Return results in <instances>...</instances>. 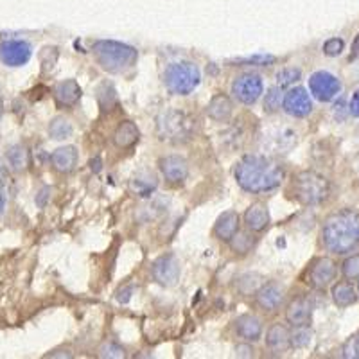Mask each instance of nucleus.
<instances>
[{"label": "nucleus", "mask_w": 359, "mask_h": 359, "mask_svg": "<svg viewBox=\"0 0 359 359\" xmlns=\"http://www.w3.org/2000/svg\"><path fill=\"white\" fill-rule=\"evenodd\" d=\"M236 180L246 192L264 194L273 191L284 180V169L278 162L266 156L248 155L237 163Z\"/></svg>", "instance_id": "1"}, {"label": "nucleus", "mask_w": 359, "mask_h": 359, "mask_svg": "<svg viewBox=\"0 0 359 359\" xmlns=\"http://www.w3.org/2000/svg\"><path fill=\"white\" fill-rule=\"evenodd\" d=\"M322 241L336 255L351 253L359 246V214L351 208L329 216L323 223Z\"/></svg>", "instance_id": "2"}, {"label": "nucleus", "mask_w": 359, "mask_h": 359, "mask_svg": "<svg viewBox=\"0 0 359 359\" xmlns=\"http://www.w3.org/2000/svg\"><path fill=\"white\" fill-rule=\"evenodd\" d=\"M92 50H94V56L99 65L111 74H123L133 69L137 57H139L133 47L114 40L95 41Z\"/></svg>", "instance_id": "3"}, {"label": "nucleus", "mask_w": 359, "mask_h": 359, "mask_svg": "<svg viewBox=\"0 0 359 359\" xmlns=\"http://www.w3.org/2000/svg\"><path fill=\"white\" fill-rule=\"evenodd\" d=\"M293 194L298 201L304 205H320L329 198L331 185L327 182L325 176L318 175L314 171L298 172L293 178Z\"/></svg>", "instance_id": "4"}, {"label": "nucleus", "mask_w": 359, "mask_h": 359, "mask_svg": "<svg viewBox=\"0 0 359 359\" xmlns=\"http://www.w3.org/2000/svg\"><path fill=\"white\" fill-rule=\"evenodd\" d=\"M200 69L191 62L171 63L163 72V83L169 92L176 95L191 94L192 90L200 85Z\"/></svg>", "instance_id": "5"}, {"label": "nucleus", "mask_w": 359, "mask_h": 359, "mask_svg": "<svg viewBox=\"0 0 359 359\" xmlns=\"http://www.w3.org/2000/svg\"><path fill=\"white\" fill-rule=\"evenodd\" d=\"M158 130L162 139L175 140H187L192 133V121L182 111H168L160 118Z\"/></svg>", "instance_id": "6"}, {"label": "nucleus", "mask_w": 359, "mask_h": 359, "mask_svg": "<svg viewBox=\"0 0 359 359\" xmlns=\"http://www.w3.org/2000/svg\"><path fill=\"white\" fill-rule=\"evenodd\" d=\"M264 90V83L259 74H241L232 83V94L243 104H253L257 102Z\"/></svg>", "instance_id": "7"}, {"label": "nucleus", "mask_w": 359, "mask_h": 359, "mask_svg": "<svg viewBox=\"0 0 359 359\" xmlns=\"http://www.w3.org/2000/svg\"><path fill=\"white\" fill-rule=\"evenodd\" d=\"M309 90L318 101L329 102L341 92V83L331 72L318 70L309 78Z\"/></svg>", "instance_id": "8"}, {"label": "nucleus", "mask_w": 359, "mask_h": 359, "mask_svg": "<svg viewBox=\"0 0 359 359\" xmlns=\"http://www.w3.org/2000/svg\"><path fill=\"white\" fill-rule=\"evenodd\" d=\"M33 49L24 40H8L0 43V62L8 67H22L31 60Z\"/></svg>", "instance_id": "9"}, {"label": "nucleus", "mask_w": 359, "mask_h": 359, "mask_svg": "<svg viewBox=\"0 0 359 359\" xmlns=\"http://www.w3.org/2000/svg\"><path fill=\"white\" fill-rule=\"evenodd\" d=\"M336 277V264L331 259H316L307 271V284L314 290H325Z\"/></svg>", "instance_id": "10"}, {"label": "nucleus", "mask_w": 359, "mask_h": 359, "mask_svg": "<svg viewBox=\"0 0 359 359\" xmlns=\"http://www.w3.org/2000/svg\"><path fill=\"white\" fill-rule=\"evenodd\" d=\"M282 108L293 117H307L313 111V101L304 88H293L284 95Z\"/></svg>", "instance_id": "11"}, {"label": "nucleus", "mask_w": 359, "mask_h": 359, "mask_svg": "<svg viewBox=\"0 0 359 359\" xmlns=\"http://www.w3.org/2000/svg\"><path fill=\"white\" fill-rule=\"evenodd\" d=\"M153 277L162 286H172L180 277V261L175 255H162L153 264Z\"/></svg>", "instance_id": "12"}, {"label": "nucleus", "mask_w": 359, "mask_h": 359, "mask_svg": "<svg viewBox=\"0 0 359 359\" xmlns=\"http://www.w3.org/2000/svg\"><path fill=\"white\" fill-rule=\"evenodd\" d=\"M313 316V304L309 302L307 297L294 298L293 302L287 306L286 320L293 327H307Z\"/></svg>", "instance_id": "13"}, {"label": "nucleus", "mask_w": 359, "mask_h": 359, "mask_svg": "<svg viewBox=\"0 0 359 359\" xmlns=\"http://www.w3.org/2000/svg\"><path fill=\"white\" fill-rule=\"evenodd\" d=\"M255 300H257L261 309L271 313V311H277L280 307L282 300H284V290L278 286L277 282H269V284H266L257 291Z\"/></svg>", "instance_id": "14"}, {"label": "nucleus", "mask_w": 359, "mask_h": 359, "mask_svg": "<svg viewBox=\"0 0 359 359\" xmlns=\"http://www.w3.org/2000/svg\"><path fill=\"white\" fill-rule=\"evenodd\" d=\"M160 169H162V175L165 176V180L169 182H184L189 175V165L187 160L182 158V156H165V158L160 160Z\"/></svg>", "instance_id": "15"}, {"label": "nucleus", "mask_w": 359, "mask_h": 359, "mask_svg": "<svg viewBox=\"0 0 359 359\" xmlns=\"http://www.w3.org/2000/svg\"><path fill=\"white\" fill-rule=\"evenodd\" d=\"M78 149L74 146H65L57 147L56 151L50 155V162H53V168L57 172H72L78 165Z\"/></svg>", "instance_id": "16"}, {"label": "nucleus", "mask_w": 359, "mask_h": 359, "mask_svg": "<svg viewBox=\"0 0 359 359\" xmlns=\"http://www.w3.org/2000/svg\"><path fill=\"white\" fill-rule=\"evenodd\" d=\"M236 331L237 334L245 338L246 341H257L262 334V323L257 316L253 314H245L239 316L236 322Z\"/></svg>", "instance_id": "17"}, {"label": "nucleus", "mask_w": 359, "mask_h": 359, "mask_svg": "<svg viewBox=\"0 0 359 359\" xmlns=\"http://www.w3.org/2000/svg\"><path fill=\"white\" fill-rule=\"evenodd\" d=\"M158 187V180L153 172L142 171L137 176H133V180L130 182V189L133 194H137L139 198H149L153 196V192Z\"/></svg>", "instance_id": "18"}, {"label": "nucleus", "mask_w": 359, "mask_h": 359, "mask_svg": "<svg viewBox=\"0 0 359 359\" xmlns=\"http://www.w3.org/2000/svg\"><path fill=\"white\" fill-rule=\"evenodd\" d=\"M239 232V216L233 210L221 214L214 226V233L219 237L221 241H232V237Z\"/></svg>", "instance_id": "19"}, {"label": "nucleus", "mask_w": 359, "mask_h": 359, "mask_svg": "<svg viewBox=\"0 0 359 359\" xmlns=\"http://www.w3.org/2000/svg\"><path fill=\"white\" fill-rule=\"evenodd\" d=\"M245 223L252 232H261V230H264L269 223L268 207L262 203H253L245 212Z\"/></svg>", "instance_id": "20"}, {"label": "nucleus", "mask_w": 359, "mask_h": 359, "mask_svg": "<svg viewBox=\"0 0 359 359\" xmlns=\"http://www.w3.org/2000/svg\"><path fill=\"white\" fill-rule=\"evenodd\" d=\"M54 97L62 104H65V107H72L81 97V88H79V85L74 79H67V81L57 83L54 86Z\"/></svg>", "instance_id": "21"}, {"label": "nucleus", "mask_w": 359, "mask_h": 359, "mask_svg": "<svg viewBox=\"0 0 359 359\" xmlns=\"http://www.w3.org/2000/svg\"><path fill=\"white\" fill-rule=\"evenodd\" d=\"M266 345L275 352H284L291 345V334L287 331L286 325H277L269 327L268 334H266Z\"/></svg>", "instance_id": "22"}, {"label": "nucleus", "mask_w": 359, "mask_h": 359, "mask_svg": "<svg viewBox=\"0 0 359 359\" xmlns=\"http://www.w3.org/2000/svg\"><path fill=\"white\" fill-rule=\"evenodd\" d=\"M232 108H233L232 101H230L226 95L217 94L210 99V102H208L207 114L210 118H214V121L221 123V121H226V118L232 115Z\"/></svg>", "instance_id": "23"}, {"label": "nucleus", "mask_w": 359, "mask_h": 359, "mask_svg": "<svg viewBox=\"0 0 359 359\" xmlns=\"http://www.w3.org/2000/svg\"><path fill=\"white\" fill-rule=\"evenodd\" d=\"M139 140V128L135 126L131 121H124L117 126L114 133V142L118 147H130Z\"/></svg>", "instance_id": "24"}, {"label": "nucleus", "mask_w": 359, "mask_h": 359, "mask_svg": "<svg viewBox=\"0 0 359 359\" xmlns=\"http://www.w3.org/2000/svg\"><path fill=\"white\" fill-rule=\"evenodd\" d=\"M332 300L338 307H348L358 300V293L348 282H339L332 287Z\"/></svg>", "instance_id": "25"}, {"label": "nucleus", "mask_w": 359, "mask_h": 359, "mask_svg": "<svg viewBox=\"0 0 359 359\" xmlns=\"http://www.w3.org/2000/svg\"><path fill=\"white\" fill-rule=\"evenodd\" d=\"M72 124H70L65 117L53 118V123L49 124V133L54 140L69 139V137H72Z\"/></svg>", "instance_id": "26"}, {"label": "nucleus", "mask_w": 359, "mask_h": 359, "mask_svg": "<svg viewBox=\"0 0 359 359\" xmlns=\"http://www.w3.org/2000/svg\"><path fill=\"white\" fill-rule=\"evenodd\" d=\"M8 162L13 171H24L27 168V151L24 146H13L8 151Z\"/></svg>", "instance_id": "27"}, {"label": "nucleus", "mask_w": 359, "mask_h": 359, "mask_svg": "<svg viewBox=\"0 0 359 359\" xmlns=\"http://www.w3.org/2000/svg\"><path fill=\"white\" fill-rule=\"evenodd\" d=\"M282 102H284V99H282V86H271L264 99V111L266 114H275L280 108Z\"/></svg>", "instance_id": "28"}, {"label": "nucleus", "mask_w": 359, "mask_h": 359, "mask_svg": "<svg viewBox=\"0 0 359 359\" xmlns=\"http://www.w3.org/2000/svg\"><path fill=\"white\" fill-rule=\"evenodd\" d=\"M300 78H302L300 69H294V67L282 69L280 72H277V85L282 86V88H286V86H291L297 81H300Z\"/></svg>", "instance_id": "29"}, {"label": "nucleus", "mask_w": 359, "mask_h": 359, "mask_svg": "<svg viewBox=\"0 0 359 359\" xmlns=\"http://www.w3.org/2000/svg\"><path fill=\"white\" fill-rule=\"evenodd\" d=\"M99 355L108 359H121L126 355V352H124V348L121 347L118 343L107 341V343H102L101 348H99Z\"/></svg>", "instance_id": "30"}, {"label": "nucleus", "mask_w": 359, "mask_h": 359, "mask_svg": "<svg viewBox=\"0 0 359 359\" xmlns=\"http://www.w3.org/2000/svg\"><path fill=\"white\" fill-rule=\"evenodd\" d=\"M311 341V332L307 327H294V332L291 334V347L302 348Z\"/></svg>", "instance_id": "31"}, {"label": "nucleus", "mask_w": 359, "mask_h": 359, "mask_svg": "<svg viewBox=\"0 0 359 359\" xmlns=\"http://www.w3.org/2000/svg\"><path fill=\"white\" fill-rule=\"evenodd\" d=\"M253 245V239L250 233H239L237 232L236 236L232 237V248L239 253H246Z\"/></svg>", "instance_id": "32"}, {"label": "nucleus", "mask_w": 359, "mask_h": 359, "mask_svg": "<svg viewBox=\"0 0 359 359\" xmlns=\"http://www.w3.org/2000/svg\"><path fill=\"white\" fill-rule=\"evenodd\" d=\"M341 355L347 359H359V332L343 345Z\"/></svg>", "instance_id": "33"}, {"label": "nucleus", "mask_w": 359, "mask_h": 359, "mask_svg": "<svg viewBox=\"0 0 359 359\" xmlns=\"http://www.w3.org/2000/svg\"><path fill=\"white\" fill-rule=\"evenodd\" d=\"M237 63H243V65H253V67H268V65H271V63H275V56H268V54H257V56L239 60Z\"/></svg>", "instance_id": "34"}, {"label": "nucleus", "mask_w": 359, "mask_h": 359, "mask_svg": "<svg viewBox=\"0 0 359 359\" xmlns=\"http://www.w3.org/2000/svg\"><path fill=\"white\" fill-rule=\"evenodd\" d=\"M343 275L347 278H358L359 277V253L352 255L351 259L343 262Z\"/></svg>", "instance_id": "35"}, {"label": "nucleus", "mask_w": 359, "mask_h": 359, "mask_svg": "<svg viewBox=\"0 0 359 359\" xmlns=\"http://www.w3.org/2000/svg\"><path fill=\"white\" fill-rule=\"evenodd\" d=\"M343 47H345L343 40H339V38H331V40H327L325 45H323V53H325L327 56H339V54L343 53Z\"/></svg>", "instance_id": "36"}, {"label": "nucleus", "mask_w": 359, "mask_h": 359, "mask_svg": "<svg viewBox=\"0 0 359 359\" xmlns=\"http://www.w3.org/2000/svg\"><path fill=\"white\" fill-rule=\"evenodd\" d=\"M348 111H351L354 117L359 118V90H355L354 95H352L351 104H348Z\"/></svg>", "instance_id": "37"}, {"label": "nucleus", "mask_w": 359, "mask_h": 359, "mask_svg": "<svg viewBox=\"0 0 359 359\" xmlns=\"http://www.w3.org/2000/svg\"><path fill=\"white\" fill-rule=\"evenodd\" d=\"M236 352H237V355H239V358H252L253 348L248 347V345H237Z\"/></svg>", "instance_id": "38"}, {"label": "nucleus", "mask_w": 359, "mask_h": 359, "mask_svg": "<svg viewBox=\"0 0 359 359\" xmlns=\"http://www.w3.org/2000/svg\"><path fill=\"white\" fill-rule=\"evenodd\" d=\"M6 207H8V189L0 187V216H2Z\"/></svg>", "instance_id": "39"}, {"label": "nucleus", "mask_w": 359, "mask_h": 359, "mask_svg": "<svg viewBox=\"0 0 359 359\" xmlns=\"http://www.w3.org/2000/svg\"><path fill=\"white\" fill-rule=\"evenodd\" d=\"M131 291H133V287H126V290H121L117 293V298H118V302H123V304H126L128 300H130V297H131Z\"/></svg>", "instance_id": "40"}, {"label": "nucleus", "mask_w": 359, "mask_h": 359, "mask_svg": "<svg viewBox=\"0 0 359 359\" xmlns=\"http://www.w3.org/2000/svg\"><path fill=\"white\" fill-rule=\"evenodd\" d=\"M358 57H359V34H358V38L354 40V45H352L351 60H358Z\"/></svg>", "instance_id": "41"}, {"label": "nucleus", "mask_w": 359, "mask_h": 359, "mask_svg": "<svg viewBox=\"0 0 359 359\" xmlns=\"http://www.w3.org/2000/svg\"><path fill=\"white\" fill-rule=\"evenodd\" d=\"M6 176H8V168H6L4 160L0 158V184H2V182H4Z\"/></svg>", "instance_id": "42"}, {"label": "nucleus", "mask_w": 359, "mask_h": 359, "mask_svg": "<svg viewBox=\"0 0 359 359\" xmlns=\"http://www.w3.org/2000/svg\"><path fill=\"white\" fill-rule=\"evenodd\" d=\"M47 192H49V189H43V191L40 192V198H38V205H40V207H43V205H45V198H47Z\"/></svg>", "instance_id": "43"}, {"label": "nucleus", "mask_w": 359, "mask_h": 359, "mask_svg": "<svg viewBox=\"0 0 359 359\" xmlns=\"http://www.w3.org/2000/svg\"><path fill=\"white\" fill-rule=\"evenodd\" d=\"M358 291H359V284H358Z\"/></svg>", "instance_id": "44"}]
</instances>
